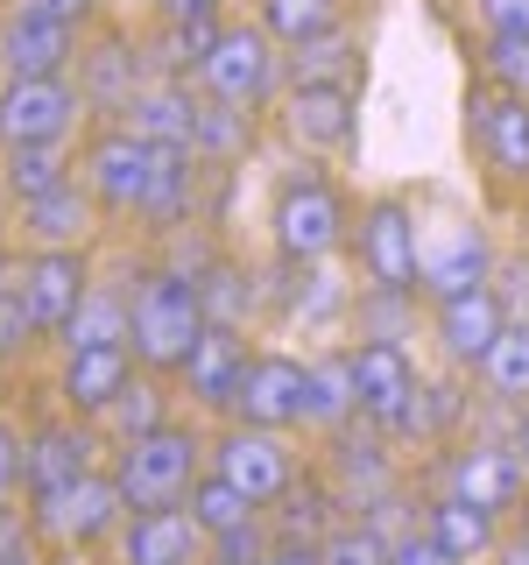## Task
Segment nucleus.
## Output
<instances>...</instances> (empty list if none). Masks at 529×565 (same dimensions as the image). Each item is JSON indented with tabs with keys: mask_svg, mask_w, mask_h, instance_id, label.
<instances>
[{
	"mask_svg": "<svg viewBox=\"0 0 529 565\" xmlns=\"http://www.w3.org/2000/svg\"><path fill=\"white\" fill-rule=\"evenodd\" d=\"M205 332V305H198V282L163 269V262H141L128 276V347H134V367L149 375H176L191 361Z\"/></svg>",
	"mask_w": 529,
	"mask_h": 565,
	"instance_id": "f257e3e1",
	"label": "nucleus"
},
{
	"mask_svg": "<svg viewBox=\"0 0 529 565\" xmlns=\"http://www.w3.org/2000/svg\"><path fill=\"white\" fill-rule=\"evenodd\" d=\"M269 241H276V262H296V269L332 262L339 247H353V205H346V191L332 184L311 156L276 184V199H269Z\"/></svg>",
	"mask_w": 529,
	"mask_h": 565,
	"instance_id": "f03ea898",
	"label": "nucleus"
},
{
	"mask_svg": "<svg viewBox=\"0 0 529 565\" xmlns=\"http://www.w3.org/2000/svg\"><path fill=\"white\" fill-rule=\"evenodd\" d=\"M282 78H290V50L261 22H219L212 50L198 57V71H191V85H198L205 99L247 106V114H261V106L282 93Z\"/></svg>",
	"mask_w": 529,
	"mask_h": 565,
	"instance_id": "7ed1b4c3",
	"label": "nucleus"
},
{
	"mask_svg": "<svg viewBox=\"0 0 529 565\" xmlns=\"http://www.w3.org/2000/svg\"><path fill=\"white\" fill-rule=\"evenodd\" d=\"M205 446L212 438H198L191 424H155V431H141V438H120V452H114V481L120 494H128V509H170V502H184L191 481L205 473Z\"/></svg>",
	"mask_w": 529,
	"mask_h": 565,
	"instance_id": "20e7f679",
	"label": "nucleus"
},
{
	"mask_svg": "<svg viewBox=\"0 0 529 565\" xmlns=\"http://www.w3.org/2000/svg\"><path fill=\"white\" fill-rule=\"evenodd\" d=\"M155 177V141H141L128 120H85L78 141V184L93 191L106 220H134Z\"/></svg>",
	"mask_w": 529,
	"mask_h": 565,
	"instance_id": "39448f33",
	"label": "nucleus"
},
{
	"mask_svg": "<svg viewBox=\"0 0 529 565\" xmlns=\"http://www.w3.org/2000/svg\"><path fill=\"white\" fill-rule=\"evenodd\" d=\"M71 78H78V99H85V114H93V120H120L155 71H149V50H141L134 29L93 22V29H85V43H78Z\"/></svg>",
	"mask_w": 529,
	"mask_h": 565,
	"instance_id": "423d86ee",
	"label": "nucleus"
},
{
	"mask_svg": "<svg viewBox=\"0 0 529 565\" xmlns=\"http://www.w3.org/2000/svg\"><path fill=\"white\" fill-rule=\"evenodd\" d=\"M353 262H360V276L381 282V290H417L423 234H417V205L402 199V191H381V199L360 205V220H353Z\"/></svg>",
	"mask_w": 529,
	"mask_h": 565,
	"instance_id": "0eeeda50",
	"label": "nucleus"
},
{
	"mask_svg": "<svg viewBox=\"0 0 529 565\" xmlns=\"http://www.w3.org/2000/svg\"><path fill=\"white\" fill-rule=\"evenodd\" d=\"M120 523H128V494H120V481H114L106 467L85 473V481H71V488L29 494V530H35V537L71 544V552L120 537Z\"/></svg>",
	"mask_w": 529,
	"mask_h": 565,
	"instance_id": "6e6552de",
	"label": "nucleus"
},
{
	"mask_svg": "<svg viewBox=\"0 0 529 565\" xmlns=\"http://www.w3.org/2000/svg\"><path fill=\"white\" fill-rule=\"evenodd\" d=\"M212 459V473H226L255 509H269L282 488L296 481V452H290V431H269V424H240V417H226L219 424V438L205 446Z\"/></svg>",
	"mask_w": 529,
	"mask_h": 565,
	"instance_id": "1a4fd4ad",
	"label": "nucleus"
},
{
	"mask_svg": "<svg viewBox=\"0 0 529 565\" xmlns=\"http://www.w3.org/2000/svg\"><path fill=\"white\" fill-rule=\"evenodd\" d=\"M276 120H282V141H290L296 156H339V149H353V135H360V85L290 78Z\"/></svg>",
	"mask_w": 529,
	"mask_h": 565,
	"instance_id": "9d476101",
	"label": "nucleus"
},
{
	"mask_svg": "<svg viewBox=\"0 0 529 565\" xmlns=\"http://www.w3.org/2000/svg\"><path fill=\"white\" fill-rule=\"evenodd\" d=\"M78 43H85V29L35 8V0H8L0 8V71L8 78H71Z\"/></svg>",
	"mask_w": 529,
	"mask_h": 565,
	"instance_id": "9b49d317",
	"label": "nucleus"
},
{
	"mask_svg": "<svg viewBox=\"0 0 529 565\" xmlns=\"http://www.w3.org/2000/svg\"><path fill=\"white\" fill-rule=\"evenodd\" d=\"M78 78H0V149L14 141H78L85 135Z\"/></svg>",
	"mask_w": 529,
	"mask_h": 565,
	"instance_id": "f8f14e48",
	"label": "nucleus"
},
{
	"mask_svg": "<svg viewBox=\"0 0 529 565\" xmlns=\"http://www.w3.org/2000/svg\"><path fill=\"white\" fill-rule=\"evenodd\" d=\"M417 361L402 340H360L353 347V396H360V424H375V431L396 438L402 424H410V403H417Z\"/></svg>",
	"mask_w": 529,
	"mask_h": 565,
	"instance_id": "ddd939ff",
	"label": "nucleus"
},
{
	"mask_svg": "<svg viewBox=\"0 0 529 565\" xmlns=\"http://www.w3.org/2000/svg\"><path fill=\"white\" fill-rule=\"evenodd\" d=\"M445 494L487 509V516H508V509L529 502V467L508 438H473V446H458L445 459Z\"/></svg>",
	"mask_w": 529,
	"mask_h": 565,
	"instance_id": "4468645a",
	"label": "nucleus"
},
{
	"mask_svg": "<svg viewBox=\"0 0 529 565\" xmlns=\"http://www.w3.org/2000/svg\"><path fill=\"white\" fill-rule=\"evenodd\" d=\"M466 135H473V149H481L487 177H501V184H529V99L494 93V85L481 78L466 93Z\"/></svg>",
	"mask_w": 529,
	"mask_h": 565,
	"instance_id": "2eb2a0df",
	"label": "nucleus"
},
{
	"mask_svg": "<svg viewBox=\"0 0 529 565\" xmlns=\"http://www.w3.org/2000/svg\"><path fill=\"white\" fill-rule=\"evenodd\" d=\"M501 326H508V305L494 297V282H473V290H452L431 305V332L452 367H481L487 347L501 340Z\"/></svg>",
	"mask_w": 529,
	"mask_h": 565,
	"instance_id": "dca6fc26",
	"label": "nucleus"
},
{
	"mask_svg": "<svg viewBox=\"0 0 529 565\" xmlns=\"http://www.w3.org/2000/svg\"><path fill=\"white\" fill-rule=\"evenodd\" d=\"M99 431H93V417H50V424H35L29 431V494H50V488H71V481H85V473H99Z\"/></svg>",
	"mask_w": 529,
	"mask_h": 565,
	"instance_id": "f3484780",
	"label": "nucleus"
},
{
	"mask_svg": "<svg viewBox=\"0 0 529 565\" xmlns=\"http://www.w3.org/2000/svg\"><path fill=\"white\" fill-rule=\"evenodd\" d=\"M247 361H255V353H247L240 326H205L198 347H191V361L176 367V375H184V396L198 403L205 417H234V396H240Z\"/></svg>",
	"mask_w": 529,
	"mask_h": 565,
	"instance_id": "a211bd4d",
	"label": "nucleus"
},
{
	"mask_svg": "<svg viewBox=\"0 0 529 565\" xmlns=\"http://www.w3.org/2000/svg\"><path fill=\"white\" fill-rule=\"evenodd\" d=\"M240 424H269V431H296L304 424V361L296 353H255L234 396Z\"/></svg>",
	"mask_w": 529,
	"mask_h": 565,
	"instance_id": "6ab92c4d",
	"label": "nucleus"
},
{
	"mask_svg": "<svg viewBox=\"0 0 529 565\" xmlns=\"http://www.w3.org/2000/svg\"><path fill=\"white\" fill-rule=\"evenodd\" d=\"M85 290H93V255L85 247H29V311L43 340L64 332V318L78 311Z\"/></svg>",
	"mask_w": 529,
	"mask_h": 565,
	"instance_id": "aec40b11",
	"label": "nucleus"
},
{
	"mask_svg": "<svg viewBox=\"0 0 529 565\" xmlns=\"http://www.w3.org/2000/svg\"><path fill=\"white\" fill-rule=\"evenodd\" d=\"M198 558H205V530L184 502L128 509V523H120V565H198Z\"/></svg>",
	"mask_w": 529,
	"mask_h": 565,
	"instance_id": "412c9836",
	"label": "nucleus"
},
{
	"mask_svg": "<svg viewBox=\"0 0 529 565\" xmlns=\"http://www.w3.org/2000/svg\"><path fill=\"white\" fill-rule=\"evenodd\" d=\"M141 375L134 367V347H71L64 353V375H57V396L71 417H106L114 396Z\"/></svg>",
	"mask_w": 529,
	"mask_h": 565,
	"instance_id": "4be33fe9",
	"label": "nucleus"
},
{
	"mask_svg": "<svg viewBox=\"0 0 529 565\" xmlns=\"http://www.w3.org/2000/svg\"><path fill=\"white\" fill-rule=\"evenodd\" d=\"M99 220L106 212L93 205V191L71 177V184H57V191H43V199L22 205V241L29 247H85L99 234Z\"/></svg>",
	"mask_w": 529,
	"mask_h": 565,
	"instance_id": "5701e85b",
	"label": "nucleus"
},
{
	"mask_svg": "<svg viewBox=\"0 0 529 565\" xmlns=\"http://www.w3.org/2000/svg\"><path fill=\"white\" fill-rule=\"evenodd\" d=\"M381 438H388V431H375V424L360 431V417L332 431V481H339L346 509H367L375 494H388V481H396V467H388V446H381Z\"/></svg>",
	"mask_w": 529,
	"mask_h": 565,
	"instance_id": "b1692460",
	"label": "nucleus"
},
{
	"mask_svg": "<svg viewBox=\"0 0 529 565\" xmlns=\"http://www.w3.org/2000/svg\"><path fill=\"white\" fill-rule=\"evenodd\" d=\"M120 120H128L141 141H155V149H191V120H198V85H191V78H149Z\"/></svg>",
	"mask_w": 529,
	"mask_h": 565,
	"instance_id": "393cba45",
	"label": "nucleus"
},
{
	"mask_svg": "<svg viewBox=\"0 0 529 565\" xmlns=\"http://www.w3.org/2000/svg\"><path fill=\"white\" fill-rule=\"evenodd\" d=\"M494 276V247L481 226H452L438 247H423V276H417V290L431 297H452V290H473V282H487Z\"/></svg>",
	"mask_w": 529,
	"mask_h": 565,
	"instance_id": "a878e982",
	"label": "nucleus"
},
{
	"mask_svg": "<svg viewBox=\"0 0 529 565\" xmlns=\"http://www.w3.org/2000/svg\"><path fill=\"white\" fill-rule=\"evenodd\" d=\"M353 417H360V396H353V347L304 361V431H325L332 438Z\"/></svg>",
	"mask_w": 529,
	"mask_h": 565,
	"instance_id": "bb28decb",
	"label": "nucleus"
},
{
	"mask_svg": "<svg viewBox=\"0 0 529 565\" xmlns=\"http://www.w3.org/2000/svg\"><path fill=\"white\" fill-rule=\"evenodd\" d=\"M255 135H261V114H247V106H226V99H205V93H198V120H191V156H198L205 170L240 163V156L255 149Z\"/></svg>",
	"mask_w": 529,
	"mask_h": 565,
	"instance_id": "cd10ccee",
	"label": "nucleus"
},
{
	"mask_svg": "<svg viewBox=\"0 0 529 565\" xmlns=\"http://www.w3.org/2000/svg\"><path fill=\"white\" fill-rule=\"evenodd\" d=\"M78 177L71 163V141H14V149H0V191H8L14 205L43 199V191H57Z\"/></svg>",
	"mask_w": 529,
	"mask_h": 565,
	"instance_id": "c85d7f7f",
	"label": "nucleus"
},
{
	"mask_svg": "<svg viewBox=\"0 0 529 565\" xmlns=\"http://www.w3.org/2000/svg\"><path fill=\"white\" fill-rule=\"evenodd\" d=\"M423 530H431V537L445 544L458 565H487L494 544H501V516H487V509L458 502V494H438L431 516H423Z\"/></svg>",
	"mask_w": 529,
	"mask_h": 565,
	"instance_id": "c756f323",
	"label": "nucleus"
},
{
	"mask_svg": "<svg viewBox=\"0 0 529 565\" xmlns=\"http://www.w3.org/2000/svg\"><path fill=\"white\" fill-rule=\"evenodd\" d=\"M57 347H128V282H99L93 276V290L78 297V311L64 318V332H57Z\"/></svg>",
	"mask_w": 529,
	"mask_h": 565,
	"instance_id": "7c9ffc66",
	"label": "nucleus"
},
{
	"mask_svg": "<svg viewBox=\"0 0 529 565\" xmlns=\"http://www.w3.org/2000/svg\"><path fill=\"white\" fill-rule=\"evenodd\" d=\"M269 509H276V516H269V530H276V537H304V544H317L332 523H339L346 494H339V488H325V481L311 473V481H290V488H282Z\"/></svg>",
	"mask_w": 529,
	"mask_h": 565,
	"instance_id": "2f4dec72",
	"label": "nucleus"
},
{
	"mask_svg": "<svg viewBox=\"0 0 529 565\" xmlns=\"http://www.w3.org/2000/svg\"><path fill=\"white\" fill-rule=\"evenodd\" d=\"M481 382H487L494 403H508V411L529 403V318H508L501 326V340H494L487 361H481Z\"/></svg>",
	"mask_w": 529,
	"mask_h": 565,
	"instance_id": "473e14b6",
	"label": "nucleus"
},
{
	"mask_svg": "<svg viewBox=\"0 0 529 565\" xmlns=\"http://www.w3.org/2000/svg\"><path fill=\"white\" fill-rule=\"evenodd\" d=\"M198 305H205V326H247L261 305V282L240 269L234 255H219L212 269L198 276Z\"/></svg>",
	"mask_w": 529,
	"mask_h": 565,
	"instance_id": "72a5a7b5",
	"label": "nucleus"
},
{
	"mask_svg": "<svg viewBox=\"0 0 529 565\" xmlns=\"http://www.w3.org/2000/svg\"><path fill=\"white\" fill-rule=\"evenodd\" d=\"M43 332H35L29 311V255L22 247H0V353H29Z\"/></svg>",
	"mask_w": 529,
	"mask_h": 565,
	"instance_id": "f704fd0d",
	"label": "nucleus"
},
{
	"mask_svg": "<svg viewBox=\"0 0 529 565\" xmlns=\"http://www.w3.org/2000/svg\"><path fill=\"white\" fill-rule=\"evenodd\" d=\"M255 22L269 29L282 50H296V43H311V35L339 29L346 22V0H255Z\"/></svg>",
	"mask_w": 529,
	"mask_h": 565,
	"instance_id": "c9c22d12",
	"label": "nucleus"
},
{
	"mask_svg": "<svg viewBox=\"0 0 529 565\" xmlns=\"http://www.w3.org/2000/svg\"><path fill=\"white\" fill-rule=\"evenodd\" d=\"M290 78H339V85H360V35L346 22L311 35V43L290 50Z\"/></svg>",
	"mask_w": 529,
	"mask_h": 565,
	"instance_id": "e433bc0d",
	"label": "nucleus"
},
{
	"mask_svg": "<svg viewBox=\"0 0 529 565\" xmlns=\"http://www.w3.org/2000/svg\"><path fill=\"white\" fill-rule=\"evenodd\" d=\"M184 509L198 516V530H205V537H219V530H234V523H247V516H261V509L247 502V494H240L234 481H226V473H212V467L198 473V481H191Z\"/></svg>",
	"mask_w": 529,
	"mask_h": 565,
	"instance_id": "4c0bfd02",
	"label": "nucleus"
},
{
	"mask_svg": "<svg viewBox=\"0 0 529 565\" xmlns=\"http://www.w3.org/2000/svg\"><path fill=\"white\" fill-rule=\"evenodd\" d=\"M99 424H106L114 438H141V431H155V424H170V396H163V382L141 367V375L114 396V411H106Z\"/></svg>",
	"mask_w": 529,
	"mask_h": 565,
	"instance_id": "58836bf2",
	"label": "nucleus"
},
{
	"mask_svg": "<svg viewBox=\"0 0 529 565\" xmlns=\"http://www.w3.org/2000/svg\"><path fill=\"white\" fill-rule=\"evenodd\" d=\"M317 558L325 565H388V537L367 516H339L317 537Z\"/></svg>",
	"mask_w": 529,
	"mask_h": 565,
	"instance_id": "ea45409f",
	"label": "nucleus"
},
{
	"mask_svg": "<svg viewBox=\"0 0 529 565\" xmlns=\"http://www.w3.org/2000/svg\"><path fill=\"white\" fill-rule=\"evenodd\" d=\"M410 311H417V290H381V282H367V290L353 297V318H360V340H402Z\"/></svg>",
	"mask_w": 529,
	"mask_h": 565,
	"instance_id": "a19ab883",
	"label": "nucleus"
},
{
	"mask_svg": "<svg viewBox=\"0 0 529 565\" xmlns=\"http://www.w3.org/2000/svg\"><path fill=\"white\" fill-rule=\"evenodd\" d=\"M481 78L494 93L529 99V35H487L481 43Z\"/></svg>",
	"mask_w": 529,
	"mask_h": 565,
	"instance_id": "79ce46f5",
	"label": "nucleus"
},
{
	"mask_svg": "<svg viewBox=\"0 0 529 565\" xmlns=\"http://www.w3.org/2000/svg\"><path fill=\"white\" fill-rule=\"evenodd\" d=\"M155 241H163V255H155V262H163V269H176V276H191V282H198L212 262H219V241H212L198 220L170 226V234H155Z\"/></svg>",
	"mask_w": 529,
	"mask_h": 565,
	"instance_id": "37998d69",
	"label": "nucleus"
},
{
	"mask_svg": "<svg viewBox=\"0 0 529 565\" xmlns=\"http://www.w3.org/2000/svg\"><path fill=\"white\" fill-rule=\"evenodd\" d=\"M14 494H29V438L0 417V502H14Z\"/></svg>",
	"mask_w": 529,
	"mask_h": 565,
	"instance_id": "c03bdc74",
	"label": "nucleus"
},
{
	"mask_svg": "<svg viewBox=\"0 0 529 565\" xmlns=\"http://www.w3.org/2000/svg\"><path fill=\"white\" fill-rule=\"evenodd\" d=\"M388 565H458V558L423 523H410V530H396V537H388Z\"/></svg>",
	"mask_w": 529,
	"mask_h": 565,
	"instance_id": "a18cd8bd",
	"label": "nucleus"
},
{
	"mask_svg": "<svg viewBox=\"0 0 529 565\" xmlns=\"http://www.w3.org/2000/svg\"><path fill=\"white\" fill-rule=\"evenodd\" d=\"M487 282H494V297L508 305V318H529V247H522V255H501Z\"/></svg>",
	"mask_w": 529,
	"mask_h": 565,
	"instance_id": "49530a36",
	"label": "nucleus"
},
{
	"mask_svg": "<svg viewBox=\"0 0 529 565\" xmlns=\"http://www.w3.org/2000/svg\"><path fill=\"white\" fill-rule=\"evenodd\" d=\"M487 35H529V0H473Z\"/></svg>",
	"mask_w": 529,
	"mask_h": 565,
	"instance_id": "de8ad7c7",
	"label": "nucleus"
},
{
	"mask_svg": "<svg viewBox=\"0 0 529 565\" xmlns=\"http://www.w3.org/2000/svg\"><path fill=\"white\" fill-rule=\"evenodd\" d=\"M155 22H176V29H191V22H226V0H155Z\"/></svg>",
	"mask_w": 529,
	"mask_h": 565,
	"instance_id": "09e8293b",
	"label": "nucleus"
},
{
	"mask_svg": "<svg viewBox=\"0 0 529 565\" xmlns=\"http://www.w3.org/2000/svg\"><path fill=\"white\" fill-rule=\"evenodd\" d=\"M261 565H325V558H317V544H304V537H276L269 552H261Z\"/></svg>",
	"mask_w": 529,
	"mask_h": 565,
	"instance_id": "8fccbe9b",
	"label": "nucleus"
},
{
	"mask_svg": "<svg viewBox=\"0 0 529 565\" xmlns=\"http://www.w3.org/2000/svg\"><path fill=\"white\" fill-rule=\"evenodd\" d=\"M35 8H50V14H64V22H78V29H93V22H99V8H106V0H35Z\"/></svg>",
	"mask_w": 529,
	"mask_h": 565,
	"instance_id": "3c124183",
	"label": "nucleus"
},
{
	"mask_svg": "<svg viewBox=\"0 0 529 565\" xmlns=\"http://www.w3.org/2000/svg\"><path fill=\"white\" fill-rule=\"evenodd\" d=\"M494 565H529V530H516V537L494 544Z\"/></svg>",
	"mask_w": 529,
	"mask_h": 565,
	"instance_id": "603ef678",
	"label": "nucleus"
},
{
	"mask_svg": "<svg viewBox=\"0 0 529 565\" xmlns=\"http://www.w3.org/2000/svg\"><path fill=\"white\" fill-rule=\"evenodd\" d=\"M0 565H43V558H35V544H29V530L8 544V552H0Z\"/></svg>",
	"mask_w": 529,
	"mask_h": 565,
	"instance_id": "864d4df0",
	"label": "nucleus"
},
{
	"mask_svg": "<svg viewBox=\"0 0 529 565\" xmlns=\"http://www.w3.org/2000/svg\"><path fill=\"white\" fill-rule=\"evenodd\" d=\"M508 446H516V452H522V467H529V403L516 411V431H508Z\"/></svg>",
	"mask_w": 529,
	"mask_h": 565,
	"instance_id": "5fc2aeb1",
	"label": "nucleus"
},
{
	"mask_svg": "<svg viewBox=\"0 0 529 565\" xmlns=\"http://www.w3.org/2000/svg\"><path fill=\"white\" fill-rule=\"evenodd\" d=\"M14 537H22V516H14V509H8V502H0V552H8V544H14Z\"/></svg>",
	"mask_w": 529,
	"mask_h": 565,
	"instance_id": "6e6d98bb",
	"label": "nucleus"
},
{
	"mask_svg": "<svg viewBox=\"0 0 529 565\" xmlns=\"http://www.w3.org/2000/svg\"><path fill=\"white\" fill-rule=\"evenodd\" d=\"M198 565H219V558H198Z\"/></svg>",
	"mask_w": 529,
	"mask_h": 565,
	"instance_id": "4d7b16f0",
	"label": "nucleus"
},
{
	"mask_svg": "<svg viewBox=\"0 0 529 565\" xmlns=\"http://www.w3.org/2000/svg\"><path fill=\"white\" fill-rule=\"evenodd\" d=\"M0 78H8V71H0Z\"/></svg>",
	"mask_w": 529,
	"mask_h": 565,
	"instance_id": "13d9d810",
	"label": "nucleus"
},
{
	"mask_svg": "<svg viewBox=\"0 0 529 565\" xmlns=\"http://www.w3.org/2000/svg\"><path fill=\"white\" fill-rule=\"evenodd\" d=\"M0 361H8V353H0Z\"/></svg>",
	"mask_w": 529,
	"mask_h": 565,
	"instance_id": "bf43d9fd",
	"label": "nucleus"
}]
</instances>
